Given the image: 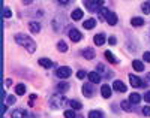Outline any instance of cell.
I'll return each instance as SVG.
<instances>
[{"instance_id": "83f0119b", "label": "cell", "mask_w": 150, "mask_h": 118, "mask_svg": "<svg viewBox=\"0 0 150 118\" xmlns=\"http://www.w3.org/2000/svg\"><path fill=\"white\" fill-rule=\"evenodd\" d=\"M141 11L144 12V14L147 15V14H150V3H147V2H144L143 5H141Z\"/></svg>"}, {"instance_id": "cb8c5ba5", "label": "cell", "mask_w": 150, "mask_h": 118, "mask_svg": "<svg viewBox=\"0 0 150 118\" xmlns=\"http://www.w3.org/2000/svg\"><path fill=\"white\" fill-rule=\"evenodd\" d=\"M87 118H104V114L101 111H90Z\"/></svg>"}, {"instance_id": "d590c367", "label": "cell", "mask_w": 150, "mask_h": 118, "mask_svg": "<svg viewBox=\"0 0 150 118\" xmlns=\"http://www.w3.org/2000/svg\"><path fill=\"white\" fill-rule=\"evenodd\" d=\"M108 42H110V44H111V45H116V42H117V39H116V37H114V36H111V37H110V39H108Z\"/></svg>"}, {"instance_id": "74e56055", "label": "cell", "mask_w": 150, "mask_h": 118, "mask_svg": "<svg viewBox=\"0 0 150 118\" xmlns=\"http://www.w3.org/2000/svg\"><path fill=\"white\" fill-rule=\"evenodd\" d=\"M36 99V94H32V97H30V102H29V105H30V106H32V105H33V100Z\"/></svg>"}, {"instance_id": "ee69618b", "label": "cell", "mask_w": 150, "mask_h": 118, "mask_svg": "<svg viewBox=\"0 0 150 118\" xmlns=\"http://www.w3.org/2000/svg\"><path fill=\"white\" fill-rule=\"evenodd\" d=\"M77 118H83V117H77Z\"/></svg>"}, {"instance_id": "8992f818", "label": "cell", "mask_w": 150, "mask_h": 118, "mask_svg": "<svg viewBox=\"0 0 150 118\" xmlns=\"http://www.w3.org/2000/svg\"><path fill=\"white\" fill-rule=\"evenodd\" d=\"M11 118H33V115L29 114L26 109H14L11 114Z\"/></svg>"}, {"instance_id": "7c38bea8", "label": "cell", "mask_w": 150, "mask_h": 118, "mask_svg": "<svg viewBox=\"0 0 150 118\" xmlns=\"http://www.w3.org/2000/svg\"><path fill=\"white\" fill-rule=\"evenodd\" d=\"M87 78H89V81L92 84H98V82H101V75H99L98 72H90L89 75H87Z\"/></svg>"}, {"instance_id": "e0dca14e", "label": "cell", "mask_w": 150, "mask_h": 118, "mask_svg": "<svg viewBox=\"0 0 150 118\" xmlns=\"http://www.w3.org/2000/svg\"><path fill=\"white\" fill-rule=\"evenodd\" d=\"M71 18H72L74 21H78V20H81V18H83V11H81V9H75V11H72Z\"/></svg>"}, {"instance_id": "b9f144b4", "label": "cell", "mask_w": 150, "mask_h": 118, "mask_svg": "<svg viewBox=\"0 0 150 118\" xmlns=\"http://www.w3.org/2000/svg\"><path fill=\"white\" fill-rule=\"evenodd\" d=\"M146 81H147V82H149V84H150V72H149V73H147V75H146Z\"/></svg>"}, {"instance_id": "f1b7e54d", "label": "cell", "mask_w": 150, "mask_h": 118, "mask_svg": "<svg viewBox=\"0 0 150 118\" xmlns=\"http://www.w3.org/2000/svg\"><path fill=\"white\" fill-rule=\"evenodd\" d=\"M65 118H77V115H75V112H74V109H68V111H65Z\"/></svg>"}, {"instance_id": "7402d4cb", "label": "cell", "mask_w": 150, "mask_h": 118, "mask_svg": "<svg viewBox=\"0 0 150 118\" xmlns=\"http://www.w3.org/2000/svg\"><path fill=\"white\" fill-rule=\"evenodd\" d=\"M15 94H18V96L26 94V85L24 84H17L15 85Z\"/></svg>"}, {"instance_id": "3957f363", "label": "cell", "mask_w": 150, "mask_h": 118, "mask_svg": "<svg viewBox=\"0 0 150 118\" xmlns=\"http://www.w3.org/2000/svg\"><path fill=\"white\" fill-rule=\"evenodd\" d=\"M84 2V6L89 9L90 12H98L102 9V5H104V0H83Z\"/></svg>"}, {"instance_id": "7bdbcfd3", "label": "cell", "mask_w": 150, "mask_h": 118, "mask_svg": "<svg viewBox=\"0 0 150 118\" xmlns=\"http://www.w3.org/2000/svg\"><path fill=\"white\" fill-rule=\"evenodd\" d=\"M5 84H6V87H9V85L12 84V81H11V79H6V82H5Z\"/></svg>"}, {"instance_id": "ffe728a7", "label": "cell", "mask_w": 150, "mask_h": 118, "mask_svg": "<svg viewBox=\"0 0 150 118\" xmlns=\"http://www.w3.org/2000/svg\"><path fill=\"white\" fill-rule=\"evenodd\" d=\"M129 102H131L132 105H138V103L141 102V96H140L138 93H132V94L129 96Z\"/></svg>"}, {"instance_id": "4dcf8cb0", "label": "cell", "mask_w": 150, "mask_h": 118, "mask_svg": "<svg viewBox=\"0 0 150 118\" xmlns=\"http://www.w3.org/2000/svg\"><path fill=\"white\" fill-rule=\"evenodd\" d=\"M17 102V99L14 96H6V105H14Z\"/></svg>"}, {"instance_id": "ab89813d", "label": "cell", "mask_w": 150, "mask_h": 118, "mask_svg": "<svg viewBox=\"0 0 150 118\" xmlns=\"http://www.w3.org/2000/svg\"><path fill=\"white\" fill-rule=\"evenodd\" d=\"M6 111H8V105L5 103V105H3V108H2V114H5Z\"/></svg>"}, {"instance_id": "5b68a950", "label": "cell", "mask_w": 150, "mask_h": 118, "mask_svg": "<svg viewBox=\"0 0 150 118\" xmlns=\"http://www.w3.org/2000/svg\"><path fill=\"white\" fill-rule=\"evenodd\" d=\"M56 75H57V78H60V79H66V78H69L72 75V70H71L69 66H62L56 70Z\"/></svg>"}, {"instance_id": "603a6c76", "label": "cell", "mask_w": 150, "mask_h": 118, "mask_svg": "<svg viewBox=\"0 0 150 118\" xmlns=\"http://www.w3.org/2000/svg\"><path fill=\"white\" fill-rule=\"evenodd\" d=\"M131 24L134 25V27H141V25L144 24V20L140 18V17H135V18L131 20Z\"/></svg>"}, {"instance_id": "5bb4252c", "label": "cell", "mask_w": 150, "mask_h": 118, "mask_svg": "<svg viewBox=\"0 0 150 118\" xmlns=\"http://www.w3.org/2000/svg\"><path fill=\"white\" fill-rule=\"evenodd\" d=\"M95 25H96V20H95V18H89V20H86V21L83 22V27H84L86 30L95 29Z\"/></svg>"}, {"instance_id": "d6986e66", "label": "cell", "mask_w": 150, "mask_h": 118, "mask_svg": "<svg viewBox=\"0 0 150 118\" xmlns=\"http://www.w3.org/2000/svg\"><path fill=\"white\" fill-rule=\"evenodd\" d=\"M39 64H41V66L42 67H45V69H50V67H51L53 66V61L51 60H50V58H39Z\"/></svg>"}, {"instance_id": "d6a6232c", "label": "cell", "mask_w": 150, "mask_h": 118, "mask_svg": "<svg viewBox=\"0 0 150 118\" xmlns=\"http://www.w3.org/2000/svg\"><path fill=\"white\" fill-rule=\"evenodd\" d=\"M143 114H144L146 117H150V106H144V108H143Z\"/></svg>"}, {"instance_id": "f546056e", "label": "cell", "mask_w": 150, "mask_h": 118, "mask_svg": "<svg viewBox=\"0 0 150 118\" xmlns=\"http://www.w3.org/2000/svg\"><path fill=\"white\" fill-rule=\"evenodd\" d=\"M3 17L5 18H11L12 17V12H11V9L8 6H5V9H3Z\"/></svg>"}, {"instance_id": "52a82bcc", "label": "cell", "mask_w": 150, "mask_h": 118, "mask_svg": "<svg viewBox=\"0 0 150 118\" xmlns=\"http://www.w3.org/2000/svg\"><path fill=\"white\" fill-rule=\"evenodd\" d=\"M69 39H71L72 42H80L81 39H83V34L77 29H69Z\"/></svg>"}, {"instance_id": "8fae6325", "label": "cell", "mask_w": 150, "mask_h": 118, "mask_svg": "<svg viewBox=\"0 0 150 118\" xmlns=\"http://www.w3.org/2000/svg\"><path fill=\"white\" fill-rule=\"evenodd\" d=\"M112 88H114L116 91H119V93H125L126 91V85H125V82L116 79L114 82H112Z\"/></svg>"}, {"instance_id": "4fadbf2b", "label": "cell", "mask_w": 150, "mask_h": 118, "mask_svg": "<svg viewBox=\"0 0 150 118\" xmlns=\"http://www.w3.org/2000/svg\"><path fill=\"white\" fill-rule=\"evenodd\" d=\"M93 42L98 45V46H101L105 44V33H98L95 37H93Z\"/></svg>"}, {"instance_id": "7a4b0ae2", "label": "cell", "mask_w": 150, "mask_h": 118, "mask_svg": "<svg viewBox=\"0 0 150 118\" xmlns=\"http://www.w3.org/2000/svg\"><path fill=\"white\" fill-rule=\"evenodd\" d=\"M66 97L65 94H53L51 97H50V105L54 108V109H59V108H63L66 105Z\"/></svg>"}, {"instance_id": "2e32d148", "label": "cell", "mask_w": 150, "mask_h": 118, "mask_svg": "<svg viewBox=\"0 0 150 118\" xmlns=\"http://www.w3.org/2000/svg\"><path fill=\"white\" fill-rule=\"evenodd\" d=\"M132 67H134V70H137V72H143V70H144V64H143V61H140V60H134V61H132Z\"/></svg>"}, {"instance_id": "9a60e30c", "label": "cell", "mask_w": 150, "mask_h": 118, "mask_svg": "<svg viewBox=\"0 0 150 118\" xmlns=\"http://www.w3.org/2000/svg\"><path fill=\"white\" fill-rule=\"evenodd\" d=\"M29 29H30L32 33H39L41 32V24L38 21H30L29 22Z\"/></svg>"}, {"instance_id": "f35d334b", "label": "cell", "mask_w": 150, "mask_h": 118, "mask_svg": "<svg viewBox=\"0 0 150 118\" xmlns=\"http://www.w3.org/2000/svg\"><path fill=\"white\" fill-rule=\"evenodd\" d=\"M112 75H114L112 72H107V73H105V78H108V79H110V78H112Z\"/></svg>"}, {"instance_id": "ba28073f", "label": "cell", "mask_w": 150, "mask_h": 118, "mask_svg": "<svg viewBox=\"0 0 150 118\" xmlns=\"http://www.w3.org/2000/svg\"><path fill=\"white\" fill-rule=\"evenodd\" d=\"M81 55H83L86 60H93L95 55H96V52H95L93 48H84V49L81 51Z\"/></svg>"}, {"instance_id": "44dd1931", "label": "cell", "mask_w": 150, "mask_h": 118, "mask_svg": "<svg viewBox=\"0 0 150 118\" xmlns=\"http://www.w3.org/2000/svg\"><path fill=\"white\" fill-rule=\"evenodd\" d=\"M104 55H105V58H107L110 63H114V64H116V63H119V60L116 58V55L112 54L111 51H105V54H104Z\"/></svg>"}, {"instance_id": "9c48e42d", "label": "cell", "mask_w": 150, "mask_h": 118, "mask_svg": "<svg viewBox=\"0 0 150 118\" xmlns=\"http://www.w3.org/2000/svg\"><path fill=\"white\" fill-rule=\"evenodd\" d=\"M101 94H102L104 99H110V97L112 96V90H111V87H110L108 84H104V85L101 87Z\"/></svg>"}, {"instance_id": "d4e9b609", "label": "cell", "mask_w": 150, "mask_h": 118, "mask_svg": "<svg viewBox=\"0 0 150 118\" xmlns=\"http://www.w3.org/2000/svg\"><path fill=\"white\" fill-rule=\"evenodd\" d=\"M69 105H71V108H72L74 111H80V109L83 108V105H81L78 100H71V102H69Z\"/></svg>"}, {"instance_id": "ac0fdd59", "label": "cell", "mask_w": 150, "mask_h": 118, "mask_svg": "<svg viewBox=\"0 0 150 118\" xmlns=\"http://www.w3.org/2000/svg\"><path fill=\"white\" fill-rule=\"evenodd\" d=\"M122 109L126 111V112H132L134 108H132V103L129 100H122Z\"/></svg>"}, {"instance_id": "4316f807", "label": "cell", "mask_w": 150, "mask_h": 118, "mask_svg": "<svg viewBox=\"0 0 150 118\" xmlns=\"http://www.w3.org/2000/svg\"><path fill=\"white\" fill-rule=\"evenodd\" d=\"M57 90L62 91V93H65V91L69 90V84H66V82H60V84H57Z\"/></svg>"}, {"instance_id": "277c9868", "label": "cell", "mask_w": 150, "mask_h": 118, "mask_svg": "<svg viewBox=\"0 0 150 118\" xmlns=\"http://www.w3.org/2000/svg\"><path fill=\"white\" fill-rule=\"evenodd\" d=\"M129 82H131V85L134 87V88H144V87H147V81H143L141 78H138L137 75H134V73H131L129 75Z\"/></svg>"}, {"instance_id": "484cf974", "label": "cell", "mask_w": 150, "mask_h": 118, "mask_svg": "<svg viewBox=\"0 0 150 118\" xmlns=\"http://www.w3.org/2000/svg\"><path fill=\"white\" fill-rule=\"evenodd\" d=\"M57 49H59L60 52H66V51H68L66 42H65V41H59V42H57Z\"/></svg>"}, {"instance_id": "60d3db41", "label": "cell", "mask_w": 150, "mask_h": 118, "mask_svg": "<svg viewBox=\"0 0 150 118\" xmlns=\"http://www.w3.org/2000/svg\"><path fill=\"white\" fill-rule=\"evenodd\" d=\"M21 2H23L24 5H30V3L33 2V0H21Z\"/></svg>"}, {"instance_id": "1f68e13d", "label": "cell", "mask_w": 150, "mask_h": 118, "mask_svg": "<svg viewBox=\"0 0 150 118\" xmlns=\"http://www.w3.org/2000/svg\"><path fill=\"white\" fill-rule=\"evenodd\" d=\"M77 78H78V79H83V78H86V70H78V72H77Z\"/></svg>"}, {"instance_id": "836d02e7", "label": "cell", "mask_w": 150, "mask_h": 118, "mask_svg": "<svg viewBox=\"0 0 150 118\" xmlns=\"http://www.w3.org/2000/svg\"><path fill=\"white\" fill-rule=\"evenodd\" d=\"M144 60H146L147 63H150V51H146V52H144Z\"/></svg>"}, {"instance_id": "e575fe53", "label": "cell", "mask_w": 150, "mask_h": 118, "mask_svg": "<svg viewBox=\"0 0 150 118\" xmlns=\"http://www.w3.org/2000/svg\"><path fill=\"white\" fill-rule=\"evenodd\" d=\"M144 100L147 103H150V91H146V94H144Z\"/></svg>"}, {"instance_id": "30bf717a", "label": "cell", "mask_w": 150, "mask_h": 118, "mask_svg": "<svg viewBox=\"0 0 150 118\" xmlns=\"http://www.w3.org/2000/svg\"><path fill=\"white\" fill-rule=\"evenodd\" d=\"M83 93H84V96L86 97H92L93 96V87H92V82H87V84H84L83 85Z\"/></svg>"}, {"instance_id": "8d00e7d4", "label": "cell", "mask_w": 150, "mask_h": 118, "mask_svg": "<svg viewBox=\"0 0 150 118\" xmlns=\"http://www.w3.org/2000/svg\"><path fill=\"white\" fill-rule=\"evenodd\" d=\"M57 2H59L60 5H68V3L71 2V0H57Z\"/></svg>"}, {"instance_id": "6da1fadb", "label": "cell", "mask_w": 150, "mask_h": 118, "mask_svg": "<svg viewBox=\"0 0 150 118\" xmlns=\"http://www.w3.org/2000/svg\"><path fill=\"white\" fill-rule=\"evenodd\" d=\"M15 42H17L18 45L24 46L29 52H35V51H36V44H35V41H33L32 37H29V36H26V34H23V33L15 34Z\"/></svg>"}]
</instances>
